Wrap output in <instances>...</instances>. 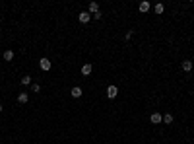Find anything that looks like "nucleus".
<instances>
[{
  "mask_svg": "<svg viewBox=\"0 0 194 144\" xmlns=\"http://www.w3.org/2000/svg\"><path fill=\"white\" fill-rule=\"evenodd\" d=\"M117 96H118V88H117V86H113V84H111L109 88H107V97H109V100H115Z\"/></svg>",
  "mask_w": 194,
  "mask_h": 144,
  "instance_id": "obj_1",
  "label": "nucleus"
},
{
  "mask_svg": "<svg viewBox=\"0 0 194 144\" xmlns=\"http://www.w3.org/2000/svg\"><path fill=\"white\" fill-rule=\"evenodd\" d=\"M39 66H41V70H45V72H49L51 70V60L47 59V57H43V59L39 60Z\"/></svg>",
  "mask_w": 194,
  "mask_h": 144,
  "instance_id": "obj_2",
  "label": "nucleus"
},
{
  "mask_svg": "<svg viewBox=\"0 0 194 144\" xmlns=\"http://www.w3.org/2000/svg\"><path fill=\"white\" fill-rule=\"evenodd\" d=\"M78 20H80V23H88L89 20H91V14H89V12H80Z\"/></svg>",
  "mask_w": 194,
  "mask_h": 144,
  "instance_id": "obj_3",
  "label": "nucleus"
},
{
  "mask_svg": "<svg viewBox=\"0 0 194 144\" xmlns=\"http://www.w3.org/2000/svg\"><path fill=\"white\" fill-rule=\"evenodd\" d=\"M150 121L154 123V125H159V123H163V115H161V113H151Z\"/></svg>",
  "mask_w": 194,
  "mask_h": 144,
  "instance_id": "obj_4",
  "label": "nucleus"
},
{
  "mask_svg": "<svg viewBox=\"0 0 194 144\" xmlns=\"http://www.w3.org/2000/svg\"><path fill=\"white\" fill-rule=\"evenodd\" d=\"M91 70H93L91 63H85L84 66H82V74H84V76H89V74H91Z\"/></svg>",
  "mask_w": 194,
  "mask_h": 144,
  "instance_id": "obj_5",
  "label": "nucleus"
},
{
  "mask_svg": "<svg viewBox=\"0 0 194 144\" xmlns=\"http://www.w3.org/2000/svg\"><path fill=\"white\" fill-rule=\"evenodd\" d=\"M88 12H89V14H97V12H99V4L97 2H89V6H88Z\"/></svg>",
  "mask_w": 194,
  "mask_h": 144,
  "instance_id": "obj_6",
  "label": "nucleus"
},
{
  "mask_svg": "<svg viewBox=\"0 0 194 144\" xmlns=\"http://www.w3.org/2000/svg\"><path fill=\"white\" fill-rule=\"evenodd\" d=\"M150 8H151V4H150V2H140L138 10L142 12V14H146V12H150Z\"/></svg>",
  "mask_w": 194,
  "mask_h": 144,
  "instance_id": "obj_7",
  "label": "nucleus"
},
{
  "mask_svg": "<svg viewBox=\"0 0 194 144\" xmlns=\"http://www.w3.org/2000/svg\"><path fill=\"white\" fill-rule=\"evenodd\" d=\"M18 101L19 103H27V101H29V93H25V92L18 93Z\"/></svg>",
  "mask_w": 194,
  "mask_h": 144,
  "instance_id": "obj_8",
  "label": "nucleus"
},
{
  "mask_svg": "<svg viewBox=\"0 0 194 144\" xmlns=\"http://www.w3.org/2000/svg\"><path fill=\"white\" fill-rule=\"evenodd\" d=\"M70 93H72V97H76V100H78V97H82V88H80V86H76V88H72V92H70Z\"/></svg>",
  "mask_w": 194,
  "mask_h": 144,
  "instance_id": "obj_9",
  "label": "nucleus"
},
{
  "mask_svg": "<svg viewBox=\"0 0 194 144\" xmlns=\"http://www.w3.org/2000/svg\"><path fill=\"white\" fill-rule=\"evenodd\" d=\"M183 70L184 72H190L192 70V60H183Z\"/></svg>",
  "mask_w": 194,
  "mask_h": 144,
  "instance_id": "obj_10",
  "label": "nucleus"
},
{
  "mask_svg": "<svg viewBox=\"0 0 194 144\" xmlns=\"http://www.w3.org/2000/svg\"><path fill=\"white\" fill-rule=\"evenodd\" d=\"M163 10H165V6H163V4L161 2H157V4H155V6H154V12H155V14H163Z\"/></svg>",
  "mask_w": 194,
  "mask_h": 144,
  "instance_id": "obj_11",
  "label": "nucleus"
},
{
  "mask_svg": "<svg viewBox=\"0 0 194 144\" xmlns=\"http://www.w3.org/2000/svg\"><path fill=\"white\" fill-rule=\"evenodd\" d=\"M12 59H14V51H10V49H6V51H4V60H8V63H10Z\"/></svg>",
  "mask_w": 194,
  "mask_h": 144,
  "instance_id": "obj_12",
  "label": "nucleus"
},
{
  "mask_svg": "<svg viewBox=\"0 0 194 144\" xmlns=\"http://www.w3.org/2000/svg\"><path fill=\"white\" fill-rule=\"evenodd\" d=\"M163 123H165V125H171V123H173V115L171 113L163 115Z\"/></svg>",
  "mask_w": 194,
  "mask_h": 144,
  "instance_id": "obj_13",
  "label": "nucleus"
},
{
  "mask_svg": "<svg viewBox=\"0 0 194 144\" xmlns=\"http://www.w3.org/2000/svg\"><path fill=\"white\" fill-rule=\"evenodd\" d=\"M22 84L23 86H31V76H23L22 78Z\"/></svg>",
  "mask_w": 194,
  "mask_h": 144,
  "instance_id": "obj_14",
  "label": "nucleus"
},
{
  "mask_svg": "<svg viewBox=\"0 0 194 144\" xmlns=\"http://www.w3.org/2000/svg\"><path fill=\"white\" fill-rule=\"evenodd\" d=\"M31 92H33V93H37V92H41V86H39V84H37V82H35V84H31Z\"/></svg>",
  "mask_w": 194,
  "mask_h": 144,
  "instance_id": "obj_15",
  "label": "nucleus"
},
{
  "mask_svg": "<svg viewBox=\"0 0 194 144\" xmlns=\"http://www.w3.org/2000/svg\"><path fill=\"white\" fill-rule=\"evenodd\" d=\"M2 111H4V107H2V103H0V113H2Z\"/></svg>",
  "mask_w": 194,
  "mask_h": 144,
  "instance_id": "obj_16",
  "label": "nucleus"
}]
</instances>
